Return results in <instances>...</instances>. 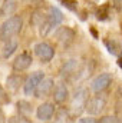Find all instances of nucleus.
Returning a JSON list of instances; mask_svg holds the SVG:
<instances>
[{"mask_svg":"<svg viewBox=\"0 0 122 123\" xmlns=\"http://www.w3.org/2000/svg\"><path fill=\"white\" fill-rule=\"evenodd\" d=\"M78 72H81V63L79 60H76V59H70V60H68L65 63V66H63V69H62V74L65 76H75V74H78Z\"/></svg>","mask_w":122,"mask_h":123,"instance_id":"nucleus-15","label":"nucleus"},{"mask_svg":"<svg viewBox=\"0 0 122 123\" xmlns=\"http://www.w3.org/2000/svg\"><path fill=\"white\" fill-rule=\"evenodd\" d=\"M112 80H114V77H112L111 73H108V72L99 73V74H96V76L91 80V83H89V90L93 92V93H96V94H99V93L105 92V90L111 86Z\"/></svg>","mask_w":122,"mask_h":123,"instance_id":"nucleus-3","label":"nucleus"},{"mask_svg":"<svg viewBox=\"0 0 122 123\" xmlns=\"http://www.w3.org/2000/svg\"><path fill=\"white\" fill-rule=\"evenodd\" d=\"M103 44H105V47L108 49V52H109L112 56H116V57H121L122 56V44L116 40V39L103 40Z\"/></svg>","mask_w":122,"mask_h":123,"instance_id":"nucleus-16","label":"nucleus"},{"mask_svg":"<svg viewBox=\"0 0 122 123\" xmlns=\"http://www.w3.org/2000/svg\"><path fill=\"white\" fill-rule=\"evenodd\" d=\"M105 107H106V99L103 96H101V94H95L93 97H89L85 112L89 116H98V115H101L103 112Z\"/></svg>","mask_w":122,"mask_h":123,"instance_id":"nucleus-6","label":"nucleus"},{"mask_svg":"<svg viewBox=\"0 0 122 123\" xmlns=\"http://www.w3.org/2000/svg\"><path fill=\"white\" fill-rule=\"evenodd\" d=\"M25 77L22 74H10L7 79H6V89L9 92H17L20 87L23 89V85H25Z\"/></svg>","mask_w":122,"mask_h":123,"instance_id":"nucleus-12","label":"nucleus"},{"mask_svg":"<svg viewBox=\"0 0 122 123\" xmlns=\"http://www.w3.org/2000/svg\"><path fill=\"white\" fill-rule=\"evenodd\" d=\"M118 66L122 69V57H119V59H118Z\"/></svg>","mask_w":122,"mask_h":123,"instance_id":"nucleus-24","label":"nucleus"},{"mask_svg":"<svg viewBox=\"0 0 122 123\" xmlns=\"http://www.w3.org/2000/svg\"><path fill=\"white\" fill-rule=\"evenodd\" d=\"M47 14H49V17H50L58 26H61V23L63 22V19H65L62 10L59 9V7H56V6H49V9H47Z\"/></svg>","mask_w":122,"mask_h":123,"instance_id":"nucleus-18","label":"nucleus"},{"mask_svg":"<svg viewBox=\"0 0 122 123\" xmlns=\"http://www.w3.org/2000/svg\"><path fill=\"white\" fill-rule=\"evenodd\" d=\"M9 102V97H7V93L4 90V87L3 86H0V106H3L4 103H7Z\"/></svg>","mask_w":122,"mask_h":123,"instance_id":"nucleus-21","label":"nucleus"},{"mask_svg":"<svg viewBox=\"0 0 122 123\" xmlns=\"http://www.w3.org/2000/svg\"><path fill=\"white\" fill-rule=\"evenodd\" d=\"M88 100H89V89H86V87L78 89L73 93L72 100H70V112L73 115H79V113L85 112Z\"/></svg>","mask_w":122,"mask_h":123,"instance_id":"nucleus-2","label":"nucleus"},{"mask_svg":"<svg viewBox=\"0 0 122 123\" xmlns=\"http://www.w3.org/2000/svg\"><path fill=\"white\" fill-rule=\"evenodd\" d=\"M53 36L56 37L58 42L66 44V42H70L73 39L75 33H73V30H70L69 27H58L56 30L53 31Z\"/></svg>","mask_w":122,"mask_h":123,"instance_id":"nucleus-14","label":"nucleus"},{"mask_svg":"<svg viewBox=\"0 0 122 123\" xmlns=\"http://www.w3.org/2000/svg\"><path fill=\"white\" fill-rule=\"evenodd\" d=\"M17 47H19V40H17L16 37L3 42V46H1V57H3V59L12 57V56L16 53Z\"/></svg>","mask_w":122,"mask_h":123,"instance_id":"nucleus-13","label":"nucleus"},{"mask_svg":"<svg viewBox=\"0 0 122 123\" xmlns=\"http://www.w3.org/2000/svg\"><path fill=\"white\" fill-rule=\"evenodd\" d=\"M45 77H46V76H45V72H42V70H34V72H32L30 74L26 77L25 85H23V93H25V96H33L36 87L39 86V83H40Z\"/></svg>","mask_w":122,"mask_h":123,"instance_id":"nucleus-5","label":"nucleus"},{"mask_svg":"<svg viewBox=\"0 0 122 123\" xmlns=\"http://www.w3.org/2000/svg\"><path fill=\"white\" fill-rule=\"evenodd\" d=\"M98 123H121V120L116 117V116H112V115H106V116H102Z\"/></svg>","mask_w":122,"mask_h":123,"instance_id":"nucleus-19","label":"nucleus"},{"mask_svg":"<svg viewBox=\"0 0 122 123\" xmlns=\"http://www.w3.org/2000/svg\"><path fill=\"white\" fill-rule=\"evenodd\" d=\"M19 7V0H3L0 4V17L7 19L14 14Z\"/></svg>","mask_w":122,"mask_h":123,"instance_id":"nucleus-11","label":"nucleus"},{"mask_svg":"<svg viewBox=\"0 0 122 123\" xmlns=\"http://www.w3.org/2000/svg\"><path fill=\"white\" fill-rule=\"evenodd\" d=\"M55 113H56V107H55V103L52 102H43L36 109V117L42 122H49Z\"/></svg>","mask_w":122,"mask_h":123,"instance_id":"nucleus-8","label":"nucleus"},{"mask_svg":"<svg viewBox=\"0 0 122 123\" xmlns=\"http://www.w3.org/2000/svg\"><path fill=\"white\" fill-rule=\"evenodd\" d=\"M53 89H55V80L52 77H45L39 83V86L36 87L33 96L36 99H45V97H47L49 94L53 93Z\"/></svg>","mask_w":122,"mask_h":123,"instance_id":"nucleus-9","label":"nucleus"},{"mask_svg":"<svg viewBox=\"0 0 122 123\" xmlns=\"http://www.w3.org/2000/svg\"><path fill=\"white\" fill-rule=\"evenodd\" d=\"M33 53L42 63H49L55 57V47L47 42H37L33 46Z\"/></svg>","mask_w":122,"mask_h":123,"instance_id":"nucleus-4","label":"nucleus"},{"mask_svg":"<svg viewBox=\"0 0 122 123\" xmlns=\"http://www.w3.org/2000/svg\"><path fill=\"white\" fill-rule=\"evenodd\" d=\"M78 123H98V120L93 117V116H83V117H81L79 120H78Z\"/></svg>","mask_w":122,"mask_h":123,"instance_id":"nucleus-22","label":"nucleus"},{"mask_svg":"<svg viewBox=\"0 0 122 123\" xmlns=\"http://www.w3.org/2000/svg\"><path fill=\"white\" fill-rule=\"evenodd\" d=\"M22 1L29 6H42L45 3V0H22Z\"/></svg>","mask_w":122,"mask_h":123,"instance_id":"nucleus-23","label":"nucleus"},{"mask_svg":"<svg viewBox=\"0 0 122 123\" xmlns=\"http://www.w3.org/2000/svg\"><path fill=\"white\" fill-rule=\"evenodd\" d=\"M1 1H3V0H0V4H1Z\"/></svg>","mask_w":122,"mask_h":123,"instance_id":"nucleus-25","label":"nucleus"},{"mask_svg":"<svg viewBox=\"0 0 122 123\" xmlns=\"http://www.w3.org/2000/svg\"><path fill=\"white\" fill-rule=\"evenodd\" d=\"M32 63H33V56H32V53H29V52H22L20 55H17V56L14 57V60L12 63V67H13L14 72L22 73V72H25V70H27V69L30 67Z\"/></svg>","mask_w":122,"mask_h":123,"instance_id":"nucleus-7","label":"nucleus"},{"mask_svg":"<svg viewBox=\"0 0 122 123\" xmlns=\"http://www.w3.org/2000/svg\"><path fill=\"white\" fill-rule=\"evenodd\" d=\"M23 29V17L20 14H13L0 25V42L14 39Z\"/></svg>","mask_w":122,"mask_h":123,"instance_id":"nucleus-1","label":"nucleus"},{"mask_svg":"<svg viewBox=\"0 0 122 123\" xmlns=\"http://www.w3.org/2000/svg\"><path fill=\"white\" fill-rule=\"evenodd\" d=\"M7 123H32V122L29 120V117H25V116L17 115V116H12Z\"/></svg>","mask_w":122,"mask_h":123,"instance_id":"nucleus-20","label":"nucleus"},{"mask_svg":"<svg viewBox=\"0 0 122 123\" xmlns=\"http://www.w3.org/2000/svg\"><path fill=\"white\" fill-rule=\"evenodd\" d=\"M16 110H17V115L25 116V117H30V115L33 113L32 103L27 102V100H25V99L17 100V103H16Z\"/></svg>","mask_w":122,"mask_h":123,"instance_id":"nucleus-17","label":"nucleus"},{"mask_svg":"<svg viewBox=\"0 0 122 123\" xmlns=\"http://www.w3.org/2000/svg\"><path fill=\"white\" fill-rule=\"evenodd\" d=\"M52 97H53V103L63 105L69 99V89H68V86L65 83H58L55 86V89H53Z\"/></svg>","mask_w":122,"mask_h":123,"instance_id":"nucleus-10","label":"nucleus"}]
</instances>
